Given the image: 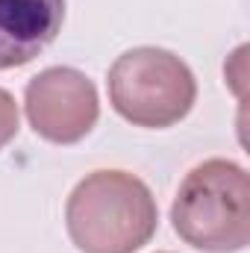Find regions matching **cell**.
<instances>
[{"instance_id": "obj_3", "label": "cell", "mask_w": 250, "mask_h": 253, "mask_svg": "<svg viewBox=\"0 0 250 253\" xmlns=\"http://www.w3.org/2000/svg\"><path fill=\"white\" fill-rule=\"evenodd\" d=\"M197 97L194 74L180 56L159 47H135L109 68V100L135 126H174Z\"/></svg>"}, {"instance_id": "obj_2", "label": "cell", "mask_w": 250, "mask_h": 253, "mask_svg": "<svg viewBox=\"0 0 250 253\" xmlns=\"http://www.w3.org/2000/svg\"><path fill=\"white\" fill-rule=\"evenodd\" d=\"M171 221L180 239L197 251H245L250 239V191L245 168L230 159H206L191 168L174 197Z\"/></svg>"}, {"instance_id": "obj_1", "label": "cell", "mask_w": 250, "mask_h": 253, "mask_svg": "<svg viewBox=\"0 0 250 253\" xmlns=\"http://www.w3.org/2000/svg\"><path fill=\"white\" fill-rule=\"evenodd\" d=\"M68 236L83 253H135L156 233V200L126 171H94L65 206Z\"/></svg>"}, {"instance_id": "obj_6", "label": "cell", "mask_w": 250, "mask_h": 253, "mask_svg": "<svg viewBox=\"0 0 250 253\" xmlns=\"http://www.w3.org/2000/svg\"><path fill=\"white\" fill-rule=\"evenodd\" d=\"M18 135V106H15V97L0 88V150Z\"/></svg>"}, {"instance_id": "obj_5", "label": "cell", "mask_w": 250, "mask_h": 253, "mask_svg": "<svg viewBox=\"0 0 250 253\" xmlns=\"http://www.w3.org/2000/svg\"><path fill=\"white\" fill-rule=\"evenodd\" d=\"M65 0H0V71L33 62L62 30Z\"/></svg>"}, {"instance_id": "obj_4", "label": "cell", "mask_w": 250, "mask_h": 253, "mask_svg": "<svg viewBox=\"0 0 250 253\" xmlns=\"http://www.w3.org/2000/svg\"><path fill=\"white\" fill-rule=\"evenodd\" d=\"M24 106L36 135L53 144H74L85 138L100 115L94 83L74 68H47L33 77Z\"/></svg>"}]
</instances>
